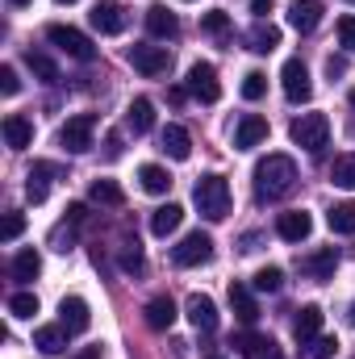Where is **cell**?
<instances>
[{"label": "cell", "instance_id": "cell-44", "mask_svg": "<svg viewBox=\"0 0 355 359\" xmlns=\"http://www.w3.org/2000/svg\"><path fill=\"white\" fill-rule=\"evenodd\" d=\"M72 226H76V222H67V230L59 226V230L51 234V243H55V251H72Z\"/></svg>", "mask_w": 355, "mask_h": 359}, {"label": "cell", "instance_id": "cell-45", "mask_svg": "<svg viewBox=\"0 0 355 359\" xmlns=\"http://www.w3.org/2000/svg\"><path fill=\"white\" fill-rule=\"evenodd\" d=\"M105 159H121V134H109L105 138Z\"/></svg>", "mask_w": 355, "mask_h": 359}, {"label": "cell", "instance_id": "cell-38", "mask_svg": "<svg viewBox=\"0 0 355 359\" xmlns=\"http://www.w3.org/2000/svg\"><path fill=\"white\" fill-rule=\"evenodd\" d=\"M251 284H255V292H280V284H284V271H280V268H260Z\"/></svg>", "mask_w": 355, "mask_h": 359}, {"label": "cell", "instance_id": "cell-30", "mask_svg": "<svg viewBox=\"0 0 355 359\" xmlns=\"http://www.w3.org/2000/svg\"><path fill=\"white\" fill-rule=\"evenodd\" d=\"M138 184H142L151 196H163V192L172 188V176H168L159 163H142V168H138Z\"/></svg>", "mask_w": 355, "mask_h": 359}, {"label": "cell", "instance_id": "cell-14", "mask_svg": "<svg viewBox=\"0 0 355 359\" xmlns=\"http://www.w3.org/2000/svg\"><path fill=\"white\" fill-rule=\"evenodd\" d=\"M264 138H267V121L260 113H243L239 126H234V147H239V151H251V147H260Z\"/></svg>", "mask_w": 355, "mask_h": 359}, {"label": "cell", "instance_id": "cell-12", "mask_svg": "<svg viewBox=\"0 0 355 359\" xmlns=\"http://www.w3.org/2000/svg\"><path fill=\"white\" fill-rule=\"evenodd\" d=\"M309 230H314V217H309L305 209H293V213H280V217H276V234H280L284 243H305Z\"/></svg>", "mask_w": 355, "mask_h": 359}, {"label": "cell", "instance_id": "cell-35", "mask_svg": "<svg viewBox=\"0 0 355 359\" xmlns=\"http://www.w3.org/2000/svg\"><path fill=\"white\" fill-rule=\"evenodd\" d=\"M330 184H339V188H355V155H339V159L330 163Z\"/></svg>", "mask_w": 355, "mask_h": 359}, {"label": "cell", "instance_id": "cell-22", "mask_svg": "<svg viewBox=\"0 0 355 359\" xmlns=\"http://www.w3.org/2000/svg\"><path fill=\"white\" fill-rule=\"evenodd\" d=\"M180 222H184V209H180L176 201H168V205H159L151 213V234L155 238H168L172 230H180Z\"/></svg>", "mask_w": 355, "mask_h": 359}, {"label": "cell", "instance_id": "cell-49", "mask_svg": "<svg viewBox=\"0 0 355 359\" xmlns=\"http://www.w3.org/2000/svg\"><path fill=\"white\" fill-rule=\"evenodd\" d=\"M72 359H100V347H84V351H76Z\"/></svg>", "mask_w": 355, "mask_h": 359}, {"label": "cell", "instance_id": "cell-37", "mask_svg": "<svg viewBox=\"0 0 355 359\" xmlns=\"http://www.w3.org/2000/svg\"><path fill=\"white\" fill-rule=\"evenodd\" d=\"M8 313L13 318H34L38 313V297L34 292H13L8 297Z\"/></svg>", "mask_w": 355, "mask_h": 359}, {"label": "cell", "instance_id": "cell-10", "mask_svg": "<svg viewBox=\"0 0 355 359\" xmlns=\"http://www.w3.org/2000/svg\"><path fill=\"white\" fill-rule=\"evenodd\" d=\"M59 326H67V334H84L92 326V309L84 297H63L59 301Z\"/></svg>", "mask_w": 355, "mask_h": 359}, {"label": "cell", "instance_id": "cell-51", "mask_svg": "<svg viewBox=\"0 0 355 359\" xmlns=\"http://www.w3.org/2000/svg\"><path fill=\"white\" fill-rule=\"evenodd\" d=\"M59 4H76V0H59Z\"/></svg>", "mask_w": 355, "mask_h": 359}, {"label": "cell", "instance_id": "cell-8", "mask_svg": "<svg viewBox=\"0 0 355 359\" xmlns=\"http://www.w3.org/2000/svg\"><path fill=\"white\" fill-rule=\"evenodd\" d=\"M188 92H192L196 100H205V104L222 100V84H217V67H213V63H192V67H188Z\"/></svg>", "mask_w": 355, "mask_h": 359}, {"label": "cell", "instance_id": "cell-20", "mask_svg": "<svg viewBox=\"0 0 355 359\" xmlns=\"http://www.w3.org/2000/svg\"><path fill=\"white\" fill-rule=\"evenodd\" d=\"M126 126H130L134 134H151V130H155V104H151L147 96H134L130 109H126Z\"/></svg>", "mask_w": 355, "mask_h": 359}, {"label": "cell", "instance_id": "cell-9", "mask_svg": "<svg viewBox=\"0 0 355 359\" xmlns=\"http://www.w3.org/2000/svg\"><path fill=\"white\" fill-rule=\"evenodd\" d=\"M168 63H172L168 46H130V67H134V72H142L147 80L163 76V72H168Z\"/></svg>", "mask_w": 355, "mask_h": 359}, {"label": "cell", "instance_id": "cell-33", "mask_svg": "<svg viewBox=\"0 0 355 359\" xmlns=\"http://www.w3.org/2000/svg\"><path fill=\"white\" fill-rule=\"evenodd\" d=\"M25 63H29V72H34L42 84H55V80H59V67H55V59H46L42 50H25Z\"/></svg>", "mask_w": 355, "mask_h": 359}, {"label": "cell", "instance_id": "cell-18", "mask_svg": "<svg viewBox=\"0 0 355 359\" xmlns=\"http://www.w3.org/2000/svg\"><path fill=\"white\" fill-rule=\"evenodd\" d=\"M230 309H234V318L243 322V326H255V318H260V305H255V292L247 288V284H230Z\"/></svg>", "mask_w": 355, "mask_h": 359}, {"label": "cell", "instance_id": "cell-43", "mask_svg": "<svg viewBox=\"0 0 355 359\" xmlns=\"http://www.w3.org/2000/svg\"><path fill=\"white\" fill-rule=\"evenodd\" d=\"M21 230H25V217H21V213H8V217H4V226H0V238H4V243H13Z\"/></svg>", "mask_w": 355, "mask_h": 359}, {"label": "cell", "instance_id": "cell-15", "mask_svg": "<svg viewBox=\"0 0 355 359\" xmlns=\"http://www.w3.org/2000/svg\"><path fill=\"white\" fill-rule=\"evenodd\" d=\"M126 8L117 4V0H100L96 8H92V29H100V34H121L126 29Z\"/></svg>", "mask_w": 355, "mask_h": 359}, {"label": "cell", "instance_id": "cell-52", "mask_svg": "<svg viewBox=\"0 0 355 359\" xmlns=\"http://www.w3.org/2000/svg\"><path fill=\"white\" fill-rule=\"evenodd\" d=\"M351 322H355V305H351Z\"/></svg>", "mask_w": 355, "mask_h": 359}, {"label": "cell", "instance_id": "cell-55", "mask_svg": "<svg viewBox=\"0 0 355 359\" xmlns=\"http://www.w3.org/2000/svg\"><path fill=\"white\" fill-rule=\"evenodd\" d=\"M351 4H355V0H351Z\"/></svg>", "mask_w": 355, "mask_h": 359}, {"label": "cell", "instance_id": "cell-31", "mask_svg": "<svg viewBox=\"0 0 355 359\" xmlns=\"http://www.w3.org/2000/svg\"><path fill=\"white\" fill-rule=\"evenodd\" d=\"M88 201L92 205H109V209H117V205H126V192H121L113 180H92Z\"/></svg>", "mask_w": 355, "mask_h": 359}, {"label": "cell", "instance_id": "cell-27", "mask_svg": "<svg viewBox=\"0 0 355 359\" xmlns=\"http://www.w3.org/2000/svg\"><path fill=\"white\" fill-rule=\"evenodd\" d=\"M159 142H163V151H168L176 163H184V159L192 155V138H188V130H184V126H168Z\"/></svg>", "mask_w": 355, "mask_h": 359}, {"label": "cell", "instance_id": "cell-39", "mask_svg": "<svg viewBox=\"0 0 355 359\" xmlns=\"http://www.w3.org/2000/svg\"><path fill=\"white\" fill-rule=\"evenodd\" d=\"M264 92H267L264 72H247V76H243V96H247V100H264Z\"/></svg>", "mask_w": 355, "mask_h": 359}, {"label": "cell", "instance_id": "cell-34", "mask_svg": "<svg viewBox=\"0 0 355 359\" xmlns=\"http://www.w3.org/2000/svg\"><path fill=\"white\" fill-rule=\"evenodd\" d=\"M335 351H339V343H335L330 334H318V339L301 343V359H330Z\"/></svg>", "mask_w": 355, "mask_h": 359}, {"label": "cell", "instance_id": "cell-25", "mask_svg": "<svg viewBox=\"0 0 355 359\" xmlns=\"http://www.w3.org/2000/svg\"><path fill=\"white\" fill-rule=\"evenodd\" d=\"M247 46H251L255 55H272V50L280 46V29L267 25V21H255V25L247 29Z\"/></svg>", "mask_w": 355, "mask_h": 359}, {"label": "cell", "instance_id": "cell-3", "mask_svg": "<svg viewBox=\"0 0 355 359\" xmlns=\"http://www.w3.org/2000/svg\"><path fill=\"white\" fill-rule=\"evenodd\" d=\"M288 138H293L301 151L318 155V151L330 142V121H326V113H301V117L288 126Z\"/></svg>", "mask_w": 355, "mask_h": 359}, {"label": "cell", "instance_id": "cell-40", "mask_svg": "<svg viewBox=\"0 0 355 359\" xmlns=\"http://www.w3.org/2000/svg\"><path fill=\"white\" fill-rule=\"evenodd\" d=\"M201 29H205V34H213V38H222V34L230 29V17H226L222 8H213V13H205V17H201Z\"/></svg>", "mask_w": 355, "mask_h": 359}, {"label": "cell", "instance_id": "cell-16", "mask_svg": "<svg viewBox=\"0 0 355 359\" xmlns=\"http://www.w3.org/2000/svg\"><path fill=\"white\" fill-rule=\"evenodd\" d=\"M297 268H301V276H309V280H330L335 268H339V251H335V247H322V251L305 255Z\"/></svg>", "mask_w": 355, "mask_h": 359}, {"label": "cell", "instance_id": "cell-11", "mask_svg": "<svg viewBox=\"0 0 355 359\" xmlns=\"http://www.w3.org/2000/svg\"><path fill=\"white\" fill-rule=\"evenodd\" d=\"M234 351H239L243 359H284L280 355V347H276L267 334H255V330L234 334Z\"/></svg>", "mask_w": 355, "mask_h": 359}, {"label": "cell", "instance_id": "cell-41", "mask_svg": "<svg viewBox=\"0 0 355 359\" xmlns=\"http://www.w3.org/2000/svg\"><path fill=\"white\" fill-rule=\"evenodd\" d=\"M339 42H343V50H351L355 55V17H339Z\"/></svg>", "mask_w": 355, "mask_h": 359}, {"label": "cell", "instance_id": "cell-32", "mask_svg": "<svg viewBox=\"0 0 355 359\" xmlns=\"http://www.w3.org/2000/svg\"><path fill=\"white\" fill-rule=\"evenodd\" d=\"M326 222H330V230H335V234H355V201H343V205H330Z\"/></svg>", "mask_w": 355, "mask_h": 359}, {"label": "cell", "instance_id": "cell-54", "mask_svg": "<svg viewBox=\"0 0 355 359\" xmlns=\"http://www.w3.org/2000/svg\"><path fill=\"white\" fill-rule=\"evenodd\" d=\"M209 359H222V355H209Z\"/></svg>", "mask_w": 355, "mask_h": 359}, {"label": "cell", "instance_id": "cell-26", "mask_svg": "<svg viewBox=\"0 0 355 359\" xmlns=\"http://www.w3.org/2000/svg\"><path fill=\"white\" fill-rule=\"evenodd\" d=\"M34 347H38L42 355H63V351H67V326H42V330L34 334Z\"/></svg>", "mask_w": 355, "mask_h": 359}, {"label": "cell", "instance_id": "cell-5", "mask_svg": "<svg viewBox=\"0 0 355 359\" xmlns=\"http://www.w3.org/2000/svg\"><path fill=\"white\" fill-rule=\"evenodd\" d=\"M213 259V238L205 230H192L180 238V247H172V264L176 268H196V264H209Z\"/></svg>", "mask_w": 355, "mask_h": 359}, {"label": "cell", "instance_id": "cell-28", "mask_svg": "<svg viewBox=\"0 0 355 359\" xmlns=\"http://www.w3.org/2000/svg\"><path fill=\"white\" fill-rule=\"evenodd\" d=\"M4 142H8L13 151H25V147L34 142V126H29L25 117H17V113L4 117Z\"/></svg>", "mask_w": 355, "mask_h": 359}, {"label": "cell", "instance_id": "cell-1", "mask_svg": "<svg viewBox=\"0 0 355 359\" xmlns=\"http://www.w3.org/2000/svg\"><path fill=\"white\" fill-rule=\"evenodd\" d=\"M297 188V163L288 155H267L255 163V201H280Z\"/></svg>", "mask_w": 355, "mask_h": 359}, {"label": "cell", "instance_id": "cell-46", "mask_svg": "<svg viewBox=\"0 0 355 359\" xmlns=\"http://www.w3.org/2000/svg\"><path fill=\"white\" fill-rule=\"evenodd\" d=\"M343 72H347V59H335V55H330V59H326V76L335 80V76H343Z\"/></svg>", "mask_w": 355, "mask_h": 359}, {"label": "cell", "instance_id": "cell-53", "mask_svg": "<svg viewBox=\"0 0 355 359\" xmlns=\"http://www.w3.org/2000/svg\"><path fill=\"white\" fill-rule=\"evenodd\" d=\"M351 104H355V88H351Z\"/></svg>", "mask_w": 355, "mask_h": 359}, {"label": "cell", "instance_id": "cell-36", "mask_svg": "<svg viewBox=\"0 0 355 359\" xmlns=\"http://www.w3.org/2000/svg\"><path fill=\"white\" fill-rule=\"evenodd\" d=\"M121 268L130 271V276H138V271L147 268V264H142V247H138V238H126V243H121Z\"/></svg>", "mask_w": 355, "mask_h": 359}, {"label": "cell", "instance_id": "cell-47", "mask_svg": "<svg viewBox=\"0 0 355 359\" xmlns=\"http://www.w3.org/2000/svg\"><path fill=\"white\" fill-rule=\"evenodd\" d=\"M84 217H88V209H84L80 201H72V205H67V222H76V226H80Z\"/></svg>", "mask_w": 355, "mask_h": 359}, {"label": "cell", "instance_id": "cell-13", "mask_svg": "<svg viewBox=\"0 0 355 359\" xmlns=\"http://www.w3.org/2000/svg\"><path fill=\"white\" fill-rule=\"evenodd\" d=\"M184 313H188V322H192L196 330H205V334H213V330H217V305H213L205 292H192V297H188V305H184Z\"/></svg>", "mask_w": 355, "mask_h": 359}, {"label": "cell", "instance_id": "cell-6", "mask_svg": "<svg viewBox=\"0 0 355 359\" xmlns=\"http://www.w3.org/2000/svg\"><path fill=\"white\" fill-rule=\"evenodd\" d=\"M46 38H51L59 50H67L76 63H92V59H96L92 38L88 34H80V29H72V25H46Z\"/></svg>", "mask_w": 355, "mask_h": 359}, {"label": "cell", "instance_id": "cell-23", "mask_svg": "<svg viewBox=\"0 0 355 359\" xmlns=\"http://www.w3.org/2000/svg\"><path fill=\"white\" fill-rule=\"evenodd\" d=\"M51 176H55L51 163H34V168H29V176H25V196H29L34 205L46 201V192H51Z\"/></svg>", "mask_w": 355, "mask_h": 359}, {"label": "cell", "instance_id": "cell-2", "mask_svg": "<svg viewBox=\"0 0 355 359\" xmlns=\"http://www.w3.org/2000/svg\"><path fill=\"white\" fill-rule=\"evenodd\" d=\"M192 201H196L205 222H222L230 213V184L222 176H201L196 188H192Z\"/></svg>", "mask_w": 355, "mask_h": 359}, {"label": "cell", "instance_id": "cell-7", "mask_svg": "<svg viewBox=\"0 0 355 359\" xmlns=\"http://www.w3.org/2000/svg\"><path fill=\"white\" fill-rule=\"evenodd\" d=\"M280 84H284V96H288L293 104H305V100L314 96V84H309V67H305L301 59H288V63L280 67Z\"/></svg>", "mask_w": 355, "mask_h": 359}, {"label": "cell", "instance_id": "cell-48", "mask_svg": "<svg viewBox=\"0 0 355 359\" xmlns=\"http://www.w3.org/2000/svg\"><path fill=\"white\" fill-rule=\"evenodd\" d=\"M251 13H255V17L264 21L267 13H272V0H251Z\"/></svg>", "mask_w": 355, "mask_h": 359}, {"label": "cell", "instance_id": "cell-24", "mask_svg": "<svg viewBox=\"0 0 355 359\" xmlns=\"http://www.w3.org/2000/svg\"><path fill=\"white\" fill-rule=\"evenodd\" d=\"M147 29H151L155 38H176L180 21H176V13H172V8H163V4H151V8H147Z\"/></svg>", "mask_w": 355, "mask_h": 359}, {"label": "cell", "instance_id": "cell-50", "mask_svg": "<svg viewBox=\"0 0 355 359\" xmlns=\"http://www.w3.org/2000/svg\"><path fill=\"white\" fill-rule=\"evenodd\" d=\"M8 4H17V8H25V4H34V0H8Z\"/></svg>", "mask_w": 355, "mask_h": 359}, {"label": "cell", "instance_id": "cell-29", "mask_svg": "<svg viewBox=\"0 0 355 359\" xmlns=\"http://www.w3.org/2000/svg\"><path fill=\"white\" fill-rule=\"evenodd\" d=\"M38 271H42V255H38L34 247H25V251H17V255H13V280L29 284Z\"/></svg>", "mask_w": 355, "mask_h": 359}, {"label": "cell", "instance_id": "cell-4", "mask_svg": "<svg viewBox=\"0 0 355 359\" xmlns=\"http://www.w3.org/2000/svg\"><path fill=\"white\" fill-rule=\"evenodd\" d=\"M92 134H96V117L92 113H76L59 126V147L72 151V155H84L92 147Z\"/></svg>", "mask_w": 355, "mask_h": 359}, {"label": "cell", "instance_id": "cell-42", "mask_svg": "<svg viewBox=\"0 0 355 359\" xmlns=\"http://www.w3.org/2000/svg\"><path fill=\"white\" fill-rule=\"evenodd\" d=\"M0 92H4V96H17V92H21V80H17V67H8V63L0 67Z\"/></svg>", "mask_w": 355, "mask_h": 359}, {"label": "cell", "instance_id": "cell-21", "mask_svg": "<svg viewBox=\"0 0 355 359\" xmlns=\"http://www.w3.org/2000/svg\"><path fill=\"white\" fill-rule=\"evenodd\" d=\"M318 330H322V309L318 305H301L297 318H293V339L309 343V339H318Z\"/></svg>", "mask_w": 355, "mask_h": 359}, {"label": "cell", "instance_id": "cell-17", "mask_svg": "<svg viewBox=\"0 0 355 359\" xmlns=\"http://www.w3.org/2000/svg\"><path fill=\"white\" fill-rule=\"evenodd\" d=\"M318 21H322V4H318V0H293V4H288V25H293L297 34L318 29Z\"/></svg>", "mask_w": 355, "mask_h": 359}, {"label": "cell", "instance_id": "cell-19", "mask_svg": "<svg viewBox=\"0 0 355 359\" xmlns=\"http://www.w3.org/2000/svg\"><path fill=\"white\" fill-rule=\"evenodd\" d=\"M142 318H147V326H151V330H168V326L176 322V301L159 292V297H151V301H147Z\"/></svg>", "mask_w": 355, "mask_h": 359}]
</instances>
